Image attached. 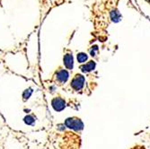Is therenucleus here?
I'll list each match as a JSON object with an SVG mask.
<instances>
[{"label": "nucleus", "mask_w": 150, "mask_h": 149, "mask_svg": "<svg viewBox=\"0 0 150 149\" xmlns=\"http://www.w3.org/2000/svg\"><path fill=\"white\" fill-rule=\"evenodd\" d=\"M65 125L72 128L74 130H77V131H79V130H82L84 128V124L79 119H77V118H68L65 120Z\"/></svg>", "instance_id": "f257e3e1"}, {"label": "nucleus", "mask_w": 150, "mask_h": 149, "mask_svg": "<svg viewBox=\"0 0 150 149\" xmlns=\"http://www.w3.org/2000/svg\"><path fill=\"white\" fill-rule=\"evenodd\" d=\"M84 83H85V77L81 76V74H77L71 82V87L76 91H78L83 88Z\"/></svg>", "instance_id": "f03ea898"}, {"label": "nucleus", "mask_w": 150, "mask_h": 149, "mask_svg": "<svg viewBox=\"0 0 150 149\" xmlns=\"http://www.w3.org/2000/svg\"><path fill=\"white\" fill-rule=\"evenodd\" d=\"M51 105L53 109L56 111H61L63 110L66 107V102L62 98H54L53 100L51 101Z\"/></svg>", "instance_id": "7ed1b4c3"}, {"label": "nucleus", "mask_w": 150, "mask_h": 149, "mask_svg": "<svg viewBox=\"0 0 150 149\" xmlns=\"http://www.w3.org/2000/svg\"><path fill=\"white\" fill-rule=\"evenodd\" d=\"M56 76H57L56 77H57V80L59 83H66L68 79V76H69V74H68V72L67 70L61 69L57 73Z\"/></svg>", "instance_id": "20e7f679"}, {"label": "nucleus", "mask_w": 150, "mask_h": 149, "mask_svg": "<svg viewBox=\"0 0 150 149\" xmlns=\"http://www.w3.org/2000/svg\"><path fill=\"white\" fill-rule=\"evenodd\" d=\"M64 65L67 69H72L74 67V59L72 54H66L64 57Z\"/></svg>", "instance_id": "39448f33"}, {"label": "nucleus", "mask_w": 150, "mask_h": 149, "mask_svg": "<svg viewBox=\"0 0 150 149\" xmlns=\"http://www.w3.org/2000/svg\"><path fill=\"white\" fill-rule=\"evenodd\" d=\"M110 16H111V21L114 22V23H118V22H120L121 20V15L120 12H119L118 10H116V9L111 11Z\"/></svg>", "instance_id": "423d86ee"}, {"label": "nucleus", "mask_w": 150, "mask_h": 149, "mask_svg": "<svg viewBox=\"0 0 150 149\" xmlns=\"http://www.w3.org/2000/svg\"><path fill=\"white\" fill-rule=\"evenodd\" d=\"M95 67V63L93 61H89L88 63L81 67V70L83 72H89L92 71Z\"/></svg>", "instance_id": "0eeeda50"}, {"label": "nucleus", "mask_w": 150, "mask_h": 149, "mask_svg": "<svg viewBox=\"0 0 150 149\" xmlns=\"http://www.w3.org/2000/svg\"><path fill=\"white\" fill-rule=\"evenodd\" d=\"M23 121H24V123L26 124V125L33 126V125H34V123H35V118L33 115H27V116L24 117Z\"/></svg>", "instance_id": "6e6552de"}, {"label": "nucleus", "mask_w": 150, "mask_h": 149, "mask_svg": "<svg viewBox=\"0 0 150 149\" xmlns=\"http://www.w3.org/2000/svg\"><path fill=\"white\" fill-rule=\"evenodd\" d=\"M33 88H27L25 91H24L23 92V101H27L28 99L31 97V95H32V94H33Z\"/></svg>", "instance_id": "1a4fd4ad"}, {"label": "nucleus", "mask_w": 150, "mask_h": 149, "mask_svg": "<svg viewBox=\"0 0 150 149\" xmlns=\"http://www.w3.org/2000/svg\"><path fill=\"white\" fill-rule=\"evenodd\" d=\"M77 58L79 63H84V62L87 60V55L85 53H78Z\"/></svg>", "instance_id": "9d476101"}, {"label": "nucleus", "mask_w": 150, "mask_h": 149, "mask_svg": "<svg viewBox=\"0 0 150 149\" xmlns=\"http://www.w3.org/2000/svg\"><path fill=\"white\" fill-rule=\"evenodd\" d=\"M98 51L97 46L93 47V49L90 51V52H91V56H95V51Z\"/></svg>", "instance_id": "9b49d317"}]
</instances>
